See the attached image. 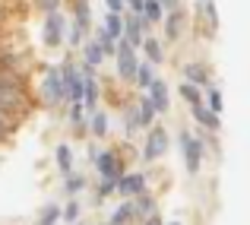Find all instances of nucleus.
<instances>
[{
	"label": "nucleus",
	"instance_id": "nucleus-1",
	"mask_svg": "<svg viewBox=\"0 0 250 225\" xmlns=\"http://www.w3.org/2000/svg\"><path fill=\"white\" fill-rule=\"evenodd\" d=\"M57 70H61V83H63V98L80 102V98H83V76H80V70H76V64L67 61L63 67H57Z\"/></svg>",
	"mask_w": 250,
	"mask_h": 225
},
{
	"label": "nucleus",
	"instance_id": "nucleus-2",
	"mask_svg": "<svg viewBox=\"0 0 250 225\" xmlns=\"http://www.w3.org/2000/svg\"><path fill=\"white\" fill-rule=\"evenodd\" d=\"M168 152V130L165 127H149V136H146V143H143V158L146 162H152V158H162Z\"/></svg>",
	"mask_w": 250,
	"mask_h": 225
},
{
	"label": "nucleus",
	"instance_id": "nucleus-3",
	"mask_svg": "<svg viewBox=\"0 0 250 225\" xmlns=\"http://www.w3.org/2000/svg\"><path fill=\"white\" fill-rule=\"evenodd\" d=\"M117 73H121V79H133L136 67H140V61H136V51L133 45H127L124 38H117Z\"/></svg>",
	"mask_w": 250,
	"mask_h": 225
},
{
	"label": "nucleus",
	"instance_id": "nucleus-4",
	"mask_svg": "<svg viewBox=\"0 0 250 225\" xmlns=\"http://www.w3.org/2000/svg\"><path fill=\"white\" fill-rule=\"evenodd\" d=\"M63 29H67V19H63L61 10H51L48 19H44V45L48 48H57L63 42Z\"/></svg>",
	"mask_w": 250,
	"mask_h": 225
},
{
	"label": "nucleus",
	"instance_id": "nucleus-5",
	"mask_svg": "<svg viewBox=\"0 0 250 225\" xmlns=\"http://www.w3.org/2000/svg\"><path fill=\"white\" fill-rule=\"evenodd\" d=\"M181 146H184V162H187V171H190V175H196V171H200V162H203V152H206V146H203L200 140H193L190 134H181Z\"/></svg>",
	"mask_w": 250,
	"mask_h": 225
},
{
	"label": "nucleus",
	"instance_id": "nucleus-6",
	"mask_svg": "<svg viewBox=\"0 0 250 225\" xmlns=\"http://www.w3.org/2000/svg\"><path fill=\"white\" fill-rule=\"evenodd\" d=\"M92 156H95V168H98V175H102L104 181H117V178L124 175L121 158H117L114 152H92Z\"/></svg>",
	"mask_w": 250,
	"mask_h": 225
},
{
	"label": "nucleus",
	"instance_id": "nucleus-7",
	"mask_svg": "<svg viewBox=\"0 0 250 225\" xmlns=\"http://www.w3.org/2000/svg\"><path fill=\"white\" fill-rule=\"evenodd\" d=\"M146 16H143V13H130L127 19H124V42L127 45H140L143 38H146Z\"/></svg>",
	"mask_w": 250,
	"mask_h": 225
},
{
	"label": "nucleus",
	"instance_id": "nucleus-8",
	"mask_svg": "<svg viewBox=\"0 0 250 225\" xmlns=\"http://www.w3.org/2000/svg\"><path fill=\"white\" fill-rule=\"evenodd\" d=\"M114 190L121 197H140L143 190H146V178L143 175H121L114 181Z\"/></svg>",
	"mask_w": 250,
	"mask_h": 225
},
{
	"label": "nucleus",
	"instance_id": "nucleus-9",
	"mask_svg": "<svg viewBox=\"0 0 250 225\" xmlns=\"http://www.w3.org/2000/svg\"><path fill=\"white\" fill-rule=\"evenodd\" d=\"M146 98L152 102V108H155V111H168V108H171L168 86L162 83V79H152V83H149V89H146Z\"/></svg>",
	"mask_w": 250,
	"mask_h": 225
},
{
	"label": "nucleus",
	"instance_id": "nucleus-10",
	"mask_svg": "<svg viewBox=\"0 0 250 225\" xmlns=\"http://www.w3.org/2000/svg\"><path fill=\"white\" fill-rule=\"evenodd\" d=\"M44 95H48L51 105L63 102V83H61V70L48 67V76H44Z\"/></svg>",
	"mask_w": 250,
	"mask_h": 225
},
{
	"label": "nucleus",
	"instance_id": "nucleus-11",
	"mask_svg": "<svg viewBox=\"0 0 250 225\" xmlns=\"http://www.w3.org/2000/svg\"><path fill=\"white\" fill-rule=\"evenodd\" d=\"M73 29L80 32V35H85V32L92 29V16H89V3L85 0H73Z\"/></svg>",
	"mask_w": 250,
	"mask_h": 225
},
{
	"label": "nucleus",
	"instance_id": "nucleus-12",
	"mask_svg": "<svg viewBox=\"0 0 250 225\" xmlns=\"http://www.w3.org/2000/svg\"><path fill=\"white\" fill-rule=\"evenodd\" d=\"M184 83H193V86H206L209 83V73L203 64H187L184 67Z\"/></svg>",
	"mask_w": 250,
	"mask_h": 225
},
{
	"label": "nucleus",
	"instance_id": "nucleus-13",
	"mask_svg": "<svg viewBox=\"0 0 250 225\" xmlns=\"http://www.w3.org/2000/svg\"><path fill=\"white\" fill-rule=\"evenodd\" d=\"M193 117H196V121H200L206 130H219V114H212L206 105H193Z\"/></svg>",
	"mask_w": 250,
	"mask_h": 225
},
{
	"label": "nucleus",
	"instance_id": "nucleus-14",
	"mask_svg": "<svg viewBox=\"0 0 250 225\" xmlns=\"http://www.w3.org/2000/svg\"><path fill=\"white\" fill-rule=\"evenodd\" d=\"M155 114H159V111H155L152 102L143 95V98H140V111H136V117H140V127H152V124H155Z\"/></svg>",
	"mask_w": 250,
	"mask_h": 225
},
{
	"label": "nucleus",
	"instance_id": "nucleus-15",
	"mask_svg": "<svg viewBox=\"0 0 250 225\" xmlns=\"http://www.w3.org/2000/svg\"><path fill=\"white\" fill-rule=\"evenodd\" d=\"M104 32H108L111 38L124 35V16H121V13H108V16H104Z\"/></svg>",
	"mask_w": 250,
	"mask_h": 225
},
{
	"label": "nucleus",
	"instance_id": "nucleus-16",
	"mask_svg": "<svg viewBox=\"0 0 250 225\" xmlns=\"http://www.w3.org/2000/svg\"><path fill=\"white\" fill-rule=\"evenodd\" d=\"M155 79V70H152V64H140L136 67V73H133V83L140 86V89H149V83Z\"/></svg>",
	"mask_w": 250,
	"mask_h": 225
},
{
	"label": "nucleus",
	"instance_id": "nucleus-17",
	"mask_svg": "<svg viewBox=\"0 0 250 225\" xmlns=\"http://www.w3.org/2000/svg\"><path fill=\"white\" fill-rule=\"evenodd\" d=\"M133 219H136V206H133V203H124V206L111 216V225H130Z\"/></svg>",
	"mask_w": 250,
	"mask_h": 225
},
{
	"label": "nucleus",
	"instance_id": "nucleus-18",
	"mask_svg": "<svg viewBox=\"0 0 250 225\" xmlns=\"http://www.w3.org/2000/svg\"><path fill=\"white\" fill-rule=\"evenodd\" d=\"M165 32H168V38H181V32H184V16H181V10H174V16L165 19Z\"/></svg>",
	"mask_w": 250,
	"mask_h": 225
},
{
	"label": "nucleus",
	"instance_id": "nucleus-19",
	"mask_svg": "<svg viewBox=\"0 0 250 225\" xmlns=\"http://www.w3.org/2000/svg\"><path fill=\"white\" fill-rule=\"evenodd\" d=\"M200 13L206 16L209 32H215V25H219V13H215V3H212V0H200Z\"/></svg>",
	"mask_w": 250,
	"mask_h": 225
},
{
	"label": "nucleus",
	"instance_id": "nucleus-20",
	"mask_svg": "<svg viewBox=\"0 0 250 225\" xmlns=\"http://www.w3.org/2000/svg\"><path fill=\"white\" fill-rule=\"evenodd\" d=\"M181 98H187L190 105H203V92H200V86H193V83H181Z\"/></svg>",
	"mask_w": 250,
	"mask_h": 225
},
{
	"label": "nucleus",
	"instance_id": "nucleus-21",
	"mask_svg": "<svg viewBox=\"0 0 250 225\" xmlns=\"http://www.w3.org/2000/svg\"><path fill=\"white\" fill-rule=\"evenodd\" d=\"M57 165H61L63 175L73 171V149H70V146H57Z\"/></svg>",
	"mask_w": 250,
	"mask_h": 225
},
{
	"label": "nucleus",
	"instance_id": "nucleus-22",
	"mask_svg": "<svg viewBox=\"0 0 250 225\" xmlns=\"http://www.w3.org/2000/svg\"><path fill=\"white\" fill-rule=\"evenodd\" d=\"M143 16H146V22H162L165 10H162L155 0H146V3H143Z\"/></svg>",
	"mask_w": 250,
	"mask_h": 225
},
{
	"label": "nucleus",
	"instance_id": "nucleus-23",
	"mask_svg": "<svg viewBox=\"0 0 250 225\" xmlns=\"http://www.w3.org/2000/svg\"><path fill=\"white\" fill-rule=\"evenodd\" d=\"M143 51H146V54H149V64H159L162 61V45L159 42H155V38H143Z\"/></svg>",
	"mask_w": 250,
	"mask_h": 225
},
{
	"label": "nucleus",
	"instance_id": "nucleus-24",
	"mask_svg": "<svg viewBox=\"0 0 250 225\" xmlns=\"http://www.w3.org/2000/svg\"><path fill=\"white\" fill-rule=\"evenodd\" d=\"M89 127H92L95 136H104V134H108V117H104L102 111H92V124H89Z\"/></svg>",
	"mask_w": 250,
	"mask_h": 225
},
{
	"label": "nucleus",
	"instance_id": "nucleus-25",
	"mask_svg": "<svg viewBox=\"0 0 250 225\" xmlns=\"http://www.w3.org/2000/svg\"><path fill=\"white\" fill-rule=\"evenodd\" d=\"M133 206H136V216H152L155 213V200L146 197V190L140 194V203H133Z\"/></svg>",
	"mask_w": 250,
	"mask_h": 225
},
{
	"label": "nucleus",
	"instance_id": "nucleus-26",
	"mask_svg": "<svg viewBox=\"0 0 250 225\" xmlns=\"http://www.w3.org/2000/svg\"><path fill=\"white\" fill-rule=\"evenodd\" d=\"M102 45H98V42H89V45H85V61H89V67H95V64H102Z\"/></svg>",
	"mask_w": 250,
	"mask_h": 225
},
{
	"label": "nucleus",
	"instance_id": "nucleus-27",
	"mask_svg": "<svg viewBox=\"0 0 250 225\" xmlns=\"http://www.w3.org/2000/svg\"><path fill=\"white\" fill-rule=\"evenodd\" d=\"M206 108L212 111V114H219V111H222V92H219V89H209V95H206Z\"/></svg>",
	"mask_w": 250,
	"mask_h": 225
},
{
	"label": "nucleus",
	"instance_id": "nucleus-28",
	"mask_svg": "<svg viewBox=\"0 0 250 225\" xmlns=\"http://www.w3.org/2000/svg\"><path fill=\"white\" fill-rule=\"evenodd\" d=\"M83 175H73V171H70V175H67V194H80V190H83Z\"/></svg>",
	"mask_w": 250,
	"mask_h": 225
},
{
	"label": "nucleus",
	"instance_id": "nucleus-29",
	"mask_svg": "<svg viewBox=\"0 0 250 225\" xmlns=\"http://www.w3.org/2000/svg\"><path fill=\"white\" fill-rule=\"evenodd\" d=\"M57 219H61V206H48V209H42V225H54Z\"/></svg>",
	"mask_w": 250,
	"mask_h": 225
},
{
	"label": "nucleus",
	"instance_id": "nucleus-30",
	"mask_svg": "<svg viewBox=\"0 0 250 225\" xmlns=\"http://www.w3.org/2000/svg\"><path fill=\"white\" fill-rule=\"evenodd\" d=\"M61 216H63V219H67V222H76V219H80V203H67V206H63L61 209Z\"/></svg>",
	"mask_w": 250,
	"mask_h": 225
},
{
	"label": "nucleus",
	"instance_id": "nucleus-31",
	"mask_svg": "<svg viewBox=\"0 0 250 225\" xmlns=\"http://www.w3.org/2000/svg\"><path fill=\"white\" fill-rule=\"evenodd\" d=\"M70 121H73V124L83 121V105L80 102H73V108H70Z\"/></svg>",
	"mask_w": 250,
	"mask_h": 225
},
{
	"label": "nucleus",
	"instance_id": "nucleus-32",
	"mask_svg": "<svg viewBox=\"0 0 250 225\" xmlns=\"http://www.w3.org/2000/svg\"><path fill=\"white\" fill-rule=\"evenodd\" d=\"M108 194H114V181H102V187H98V200L108 197Z\"/></svg>",
	"mask_w": 250,
	"mask_h": 225
},
{
	"label": "nucleus",
	"instance_id": "nucleus-33",
	"mask_svg": "<svg viewBox=\"0 0 250 225\" xmlns=\"http://www.w3.org/2000/svg\"><path fill=\"white\" fill-rule=\"evenodd\" d=\"M38 3H42L44 13H51V10H57V6H61V0H38Z\"/></svg>",
	"mask_w": 250,
	"mask_h": 225
},
{
	"label": "nucleus",
	"instance_id": "nucleus-34",
	"mask_svg": "<svg viewBox=\"0 0 250 225\" xmlns=\"http://www.w3.org/2000/svg\"><path fill=\"white\" fill-rule=\"evenodd\" d=\"M111 13H124V0H104Z\"/></svg>",
	"mask_w": 250,
	"mask_h": 225
},
{
	"label": "nucleus",
	"instance_id": "nucleus-35",
	"mask_svg": "<svg viewBox=\"0 0 250 225\" xmlns=\"http://www.w3.org/2000/svg\"><path fill=\"white\" fill-rule=\"evenodd\" d=\"M162 10H177V0H155Z\"/></svg>",
	"mask_w": 250,
	"mask_h": 225
},
{
	"label": "nucleus",
	"instance_id": "nucleus-36",
	"mask_svg": "<svg viewBox=\"0 0 250 225\" xmlns=\"http://www.w3.org/2000/svg\"><path fill=\"white\" fill-rule=\"evenodd\" d=\"M6 130H10V117H6V114H0V136H3Z\"/></svg>",
	"mask_w": 250,
	"mask_h": 225
},
{
	"label": "nucleus",
	"instance_id": "nucleus-37",
	"mask_svg": "<svg viewBox=\"0 0 250 225\" xmlns=\"http://www.w3.org/2000/svg\"><path fill=\"white\" fill-rule=\"evenodd\" d=\"M127 3H130V10H133V13H143V3H146V0H127Z\"/></svg>",
	"mask_w": 250,
	"mask_h": 225
},
{
	"label": "nucleus",
	"instance_id": "nucleus-38",
	"mask_svg": "<svg viewBox=\"0 0 250 225\" xmlns=\"http://www.w3.org/2000/svg\"><path fill=\"white\" fill-rule=\"evenodd\" d=\"M146 225H162V219H159V216L152 213V216H149V219H146Z\"/></svg>",
	"mask_w": 250,
	"mask_h": 225
},
{
	"label": "nucleus",
	"instance_id": "nucleus-39",
	"mask_svg": "<svg viewBox=\"0 0 250 225\" xmlns=\"http://www.w3.org/2000/svg\"><path fill=\"white\" fill-rule=\"evenodd\" d=\"M0 16H3V0H0Z\"/></svg>",
	"mask_w": 250,
	"mask_h": 225
},
{
	"label": "nucleus",
	"instance_id": "nucleus-40",
	"mask_svg": "<svg viewBox=\"0 0 250 225\" xmlns=\"http://www.w3.org/2000/svg\"><path fill=\"white\" fill-rule=\"evenodd\" d=\"M168 225H181V222H168Z\"/></svg>",
	"mask_w": 250,
	"mask_h": 225
}]
</instances>
